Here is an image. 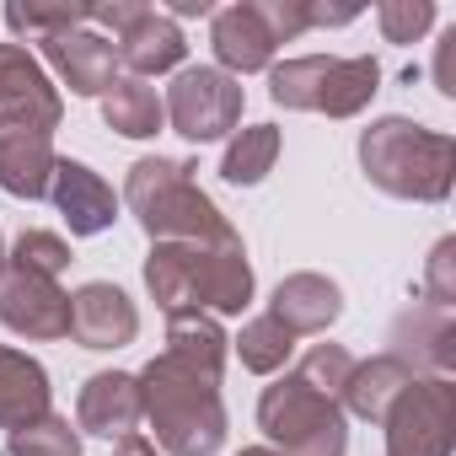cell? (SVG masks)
Masks as SVG:
<instances>
[{"instance_id":"cell-1","label":"cell","mask_w":456,"mask_h":456,"mask_svg":"<svg viewBox=\"0 0 456 456\" xmlns=\"http://www.w3.org/2000/svg\"><path fill=\"white\" fill-rule=\"evenodd\" d=\"M145 290L167 317L177 312H209V317H237L253 301V264L242 242L193 248V242H156L145 258Z\"/></svg>"},{"instance_id":"cell-2","label":"cell","mask_w":456,"mask_h":456,"mask_svg":"<svg viewBox=\"0 0 456 456\" xmlns=\"http://www.w3.org/2000/svg\"><path fill=\"white\" fill-rule=\"evenodd\" d=\"M134 381H140V419H151L156 429V451L215 456L225 445L220 376H204L193 365H177L172 354H156Z\"/></svg>"},{"instance_id":"cell-3","label":"cell","mask_w":456,"mask_h":456,"mask_svg":"<svg viewBox=\"0 0 456 456\" xmlns=\"http://www.w3.org/2000/svg\"><path fill=\"white\" fill-rule=\"evenodd\" d=\"M124 204L134 209L140 232L151 242H193V248H220V242H242L232 232V220L215 209V199L193 183L188 161L167 156H140L124 183Z\"/></svg>"},{"instance_id":"cell-4","label":"cell","mask_w":456,"mask_h":456,"mask_svg":"<svg viewBox=\"0 0 456 456\" xmlns=\"http://www.w3.org/2000/svg\"><path fill=\"white\" fill-rule=\"evenodd\" d=\"M360 167L370 188L413 204H440L456 183V140L413 118H376L360 134Z\"/></svg>"},{"instance_id":"cell-5","label":"cell","mask_w":456,"mask_h":456,"mask_svg":"<svg viewBox=\"0 0 456 456\" xmlns=\"http://www.w3.org/2000/svg\"><path fill=\"white\" fill-rule=\"evenodd\" d=\"M258 429L285 456H344V445H349L344 408L333 397L312 392L296 370L280 376L274 387H264V397H258Z\"/></svg>"},{"instance_id":"cell-6","label":"cell","mask_w":456,"mask_h":456,"mask_svg":"<svg viewBox=\"0 0 456 456\" xmlns=\"http://www.w3.org/2000/svg\"><path fill=\"white\" fill-rule=\"evenodd\" d=\"M161 108H167V124L188 145H209L242 124V81L225 76L220 65H183L172 76Z\"/></svg>"},{"instance_id":"cell-7","label":"cell","mask_w":456,"mask_h":456,"mask_svg":"<svg viewBox=\"0 0 456 456\" xmlns=\"http://www.w3.org/2000/svg\"><path fill=\"white\" fill-rule=\"evenodd\" d=\"M381 424H387V456H451L456 451V381L413 376Z\"/></svg>"},{"instance_id":"cell-8","label":"cell","mask_w":456,"mask_h":456,"mask_svg":"<svg viewBox=\"0 0 456 456\" xmlns=\"http://www.w3.org/2000/svg\"><path fill=\"white\" fill-rule=\"evenodd\" d=\"M0 322L22 338H70V296L60 290V280H38L22 269L0 274Z\"/></svg>"},{"instance_id":"cell-9","label":"cell","mask_w":456,"mask_h":456,"mask_svg":"<svg viewBox=\"0 0 456 456\" xmlns=\"http://www.w3.org/2000/svg\"><path fill=\"white\" fill-rule=\"evenodd\" d=\"M54 161V129L0 113V188L17 199H49Z\"/></svg>"},{"instance_id":"cell-10","label":"cell","mask_w":456,"mask_h":456,"mask_svg":"<svg viewBox=\"0 0 456 456\" xmlns=\"http://www.w3.org/2000/svg\"><path fill=\"white\" fill-rule=\"evenodd\" d=\"M209 49H215V60H220L225 76H253V70L274 65L280 38H274V28H269L258 0H237V6H220L215 12Z\"/></svg>"},{"instance_id":"cell-11","label":"cell","mask_w":456,"mask_h":456,"mask_svg":"<svg viewBox=\"0 0 456 456\" xmlns=\"http://www.w3.org/2000/svg\"><path fill=\"white\" fill-rule=\"evenodd\" d=\"M134 333H140V312L118 285L92 280L70 296V338L81 349H124L134 344Z\"/></svg>"},{"instance_id":"cell-12","label":"cell","mask_w":456,"mask_h":456,"mask_svg":"<svg viewBox=\"0 0 456 456\" xmlns=\"http://www.w3.org/2000/svg\"><path fill=\"white\" fill-rule=\"evenodd\" d=\"M0 113L44 124V129H60V118H65L60 86L22 44H0Z\"/></svg>"},{"instance_id":"cell-13","label":"cell","mask_w":456,"mask_h":456,"mask_svg":"<svg viewBox=\"0 0 456 456\" xmlns=\"http://www.w3.org/2000/svg\"><path fill=\"white\" fill-rule=\"evenodd\" d=\"M49 199H54V209L65 215L70 237H97V232H108V225L118 220V199H113V188H108L86 161H70V156L54 161Z\"/></svg>"},{"instance_id":"cell-14","label":"cell","mask_w":456,"mask_h":456,"mask_svg":"<svg viewBox=\"0 0 456 456\" xmlns=\"http://www.w3.org/2000/svg\"><path fill=\"white\" fill-rule=\"evenodd\" d=\"M44 54H49V65L60 70V81H65L76 97H102V92L118 81V49H113V38H102V33H86V28L60 33V38L44 44Z\"/></svg>"},{"instance_id":"cell-15","label":"cell","mask_w":456,"mask_h":456,"mask_svg":"<svg viewBox=\"0 0 456 456\" xmlns=\"http://www.w3.org/2000/svg\"><path fill=\"white\" fill-rule=\"evenodd\" d=\"M413 376L429 370V376H451L456 365V322L451 312H435V306H413L392 322V349Z\"/></svg>"},{"instance_id":"cell-16","label":"cell","mask_w":456,"mask_h":456,"mask_svg":"<svg viewBox=\"0 0 456 456\" xmlns=\"http://www.w3.org/2000/svg\"><path fill=\"white\" fill-rule=\"evenodd\" d=\"M113 49H118V65H129V76H140V81L167 76V70H183V54H188L183 28H177L167 12H156V6H145V12L113 38Z\"/></svg>"},{"instance_id":"cell-17","label":"cell","mask_w":456,"mask_h":456,"mask_svg":"<svg viewBox=\"0 0 456 456\" xmlns=\"http://www.w3.org/2000/svg\"><path fill=\"white\" fill-rule=\"evenodd\" d=\"M76 424L102 440H124L140 429V381L124 370H97L76 397Z\"/></svg>"},{"instance_id":"cell-18","label":"cell","mask_w":456,"mask_h":456,"mask_svg":"<svg viewBox=\"0 0 456 456\" xmlns=\"http://www.w3.org/2000/svg\"><path fill=\"white\" fill-rule=\"evenodd\" d=\"M338 312H344V290L328 274H290V280H280L274 306H269V317H280L296 338L301 333H328L338 322Z\"/></svg>"},{"instance_id":"cell-19","label":"cell","mask_w":456,"mask_h":456,"mask_svg":"<svg viewBox=\"0 0 456 456\" xmlns=\"http://www.w3.org/2000/svg\"><path fill=\"white\" fill-rule=\"evenodd\" d=\"M44 413H49V370L22 349H0V429H22Z\"/></svg>"},{"instance_id":"cell-20","label":"cell","mask_w":456,"mask_h":456,"mask_svg":"<svg viewBox=\"0 0 456 456\" xmlns=\"http://www.w3.org/2000/svg\"><path fill=\"white\" fill-rule=\"evenodd\" d=\"M413 381V370L397 354H376V360H354L349 387H344V408L365 424H381L392 413V403L403 397V387Z\"/></svg>"},{"instance_id":"cell-21","label":"cell","mask_w":456,"mask_h":456,"mask_svg":"<svg viewBox=\"0 0 456 456\" xmlns=\"http://www.w3.org/2000/svg\"><path fill=\"white\" fill-rule=\"evenodd\" d=\"M102 118H108V129L124 134V140H151V134H161L167 108H161V92H156L151 81L118 76V81L102 92Z\"/></svg>"},{"instance_id":"cell-22","label":"cell","mask_w":456,"mask_h":456,"mask_svg":"<svg viewBox=\"0 0 456 456\" xmlns=\"http://www.w3.org/2000/svg\"><path fill=\"white\" fill-rule=\"evenodd\" d=\"M225 349H232V338H225V328L209 312H177V317H167V349L161 354H172L177 365L220 376L225 370Z\"/></svg>"},{"instance_id":"cell-23","label":"cell","mask_w":456,"mask_h":456,"mask_svg":"<svg viewBox=\"0 0 456 456\" xmlns=\"http://www.w3.org/2000/svg\"><path fill=\"white\" fill-rule=\"evenodd\" d=\"M381 92V65L370 54H354V60H328V76H322V92H317V113L328 118H354L370 108V97Z\"/></svg>"},{"instance_id":"cell-24","label":"cell","mask_w":456,"mask_h":456,"mask_svg":"<svg viewBox=\"0 0 456 456\" xmlns=\"http://www.w3.org/2000/svg\"><path fill=\"white\" fill-rule=\"evenodd\" d=\"M274 161H280V129L274 124H248V129L232 134V145H225L220 177L237 183V188H253V183H264L274 172Z\"/></svg>"},{"instance_id":"cell-25","label":"cell","mask_w":456,"mask_h":456,"mask_svg":"<svg viewBox=\"0 0 456 456\" xmlns=\"http://www.w3.org/2000/svg\"><path fill=\"white\" fill-rule=\"evenodd\" d=\"M237 354H242V365L253 370V376H274V370H285V360L296 354V333L280 322V317H253L242 333H237Z\"/></svg>"},{"instance_id":"cell-26","label":"cell","mask_w":456,"mask_h":456,"mask_svg":"<svg viewBox=\"0 0 456 456\" xmlns=\"http://www.w3.org/2000/svg\"><path fill=\"white\" fill-rule=\"evenodd\" d=\"M322 76H328V54H301V60H285L269 70V97L290 113H317V92H322Z\"/></svg>"},{"instance_id":"cell-27","label":"cell","mask_w":456,"mask_h":456,"mask_svg":"<svg viewBox=\"0 0 456 456\" xmlns=\"http://www.w3.org/2000/svg\"><path fill=\"white\" fill-rule=\"evenodd\" d=\"M86 17H92V6H33V0H28V6H22V0H12V6H6V28L17 38H38V44L86 28Z\"/></svg>"},{"instance_id":"cell-28","label":"cell","mask_w":456,"mask_h":456,"mask_svg":"<svg viewBox=\"0 0 456 456\" xmlns=\"http://www.w3.org/2000/svg\"><path fill=\"white\" fill-rule=\"evenodd\" d=\"M6 451L12 456H81V429H70V419H60V413H44V419L12 429Z\"/></svg>"},{"instance_id":"cell-29","label":"cell","mask_w":456,"mask_h":456,"mask_svg":"<svg viewBox=\"0 0 456 456\" xmlns=\"http://www.w3.org/2000/svg\"><path fill=\"white\" fill-rule=\"evenodd\" d=\"M349 370H354V354H349L344 344H312V349L301 354V365H296V376H301L312 392L333 397L338 408H344V387H349Z\"/></svg>"},{"instance_id":"cell-30","label":"cell","mask_w":456,"mask_h":456,"mask_svg":"<svg viewBox=\"0 0 456 456\" xmlns=\"http://www.w3.org/2000/svg\"><path fill=\"white\" fill-rule=\"evenodd\" d=\"M6 258H12V269L38 274V280H60V274L70 269V248H65V237H54V232H22Z\"/></svg>"},{"instance_id":"cell-31","label":"cell","mask_w":456,"mask_h":456,"mask_svg":"<svg viewBox=\"0 0 456 456\" xmlns=\"http://www.w3.org/2000/svg\"><path fill=\"white\" fill-rule=\"evenodd\" d=\"M376 28L387 44H419L435 28V0H381Z\"/></svg>"},{"instance_id":"cell-32","label":"cell","mask_w":456,"mask_h":456,"mask_svg":"<svg viewBox=\"0 0 456 456\" xmlns=\"http://www.w3.org/2000/svg\"><path fill=\"white\" fill-rule=\"evenodd\" d=\"M424 306H435V312L456 306V242L451 237H440L424 264Z\"/></svg>"},{"instance_id":"cell-33","label":"cell","mask_w":456,"mask_h":456,"mask_svg":"<svg viewBox=\"0 0 456 456\" xmlns=\"http://www.w3.org/2000/svg\"><path fill=\"white\" fill-rule=\"evenodd\" d=\"M258 6H264V17H269V28H274L280 44H296L301 33H312L306 0H258Z\"/></svg>"},{"instance_id":"cell-34","label":"cell","mask_w":456,"mask_h":456,"mask_svg":"<svg viewBox=\"0 0 456 456\" xmlns=\"http://www.w3.org/2000/svg\"><path fill=\"white\" fill-rule=\"evenodd\" d=\"M435 86H440V97H456V28L435 49Z\"/></svg>"},{"instance_id":"cell-35","label":"cell","mask_w":456,"mask_h":456,"mask_svg":"<svg viewBox=\"0 0 456 456\" xmlns=\"http://www.w3.org/2000/svg\"><path fill=\"white\" fill-rule=\"evenodd\" d=\"M306 17H312V28H344L360 17V6H312L306 0Z\"/></svg>"},{"instance_id":"cell-36","label":"cell","mask_w":456,"mask_h":456,"mask_svg":"<svg viewBox=\"0 0 456 456\" xmlns=\"http://www.w3.org/2000/svg\"><path fill=\"white\" fill-rule=\"evenodd\" d=\"M167 17H172V22H177V17H215V6H209V0H172Z\"/></svg>"},{"instance_id":"cell-37","label":"cell","mask_w":456,"mask_h":456,"mask_svg":"<svg viewBox=\"0 0 456 456\" xmlns=\"http://www.w3.org/2000/svg\"><path fill=\"white\" fill-rule=\"evenodd\" d=\"M113 456H161V451H156V440H145V435H124Z\"/></svg>"},{"instance_id":"cell-38","label":"cell","mask_w":456,"mask_h":456,"mask_svg":"<svg viewBox=\"0 0 456 456\" xmlns=\"http://www.w3.org/2000/svg\"><path fill=\"white\" fill-rule=\"evenodd\" d=\"M237 456H285V451H274V445H248V451H237Z\"/></svg>"},{"instance_id":"cell-39","label":"cell","mask_w":456,"mask_h":456,"mask_svg":"<svg viewBox=\"0 0 456 456\" xmlns=\"http://www.w3.org/2000/svg\"><path fill=\"white\" fill-rule=\"evenodd\" d=\"M12 269V258H6V237H0V274H6Z\"/></svg>"}]
</instances>
